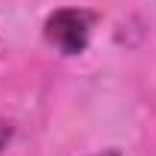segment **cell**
Here are the masks:
<instances>
[{"label": "cell", "instance_id": "cell-1", "mask_svg": "<svg viewBox=\"0 0 156 156\" xmlns=\"http://www.w3.org/2000/svg\"><path fill=\"white\" fill-rule=\"evenodd\" d=\"M93 24H96L93 12L78 9V6H66V9H57L45 18L42 33H45V42L51 48H57L63 57H75V54L87 51Z\"/></svg>", "mask_w": 156, "mask_h": 156}, {"label": "cell", "instance_id": "cell-2", "mask_svg": "<svg viewBox=\"0 0 156 156\" xmlns=\"http://www.w3.org/2000/svg\"><path fill=\"white\" fill-rule=\"evenodd\" d=\"M12 132H15V129H12V123H9L6 117H0V153L9 147V141H12Z\"/></svg>", "mask_w": 156, "mask_h": 156}, {"label": "cell", "instance_id": "cell-3", "mask_svg": "<svg viewBox=\"0 0 156 156\" xmlns=\"http://www.w3.org/2000/svg\"><path fill=\"white\" fill-rule=\"evenodd\" d=\"M93 156H120V150H99V153H93Z\"/></svg>", "mask_w": 156, "mask_h": 156}]
</instances>
